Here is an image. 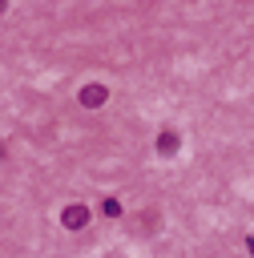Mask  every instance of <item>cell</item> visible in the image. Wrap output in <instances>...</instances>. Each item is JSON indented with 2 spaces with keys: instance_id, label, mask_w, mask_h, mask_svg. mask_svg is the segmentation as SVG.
<instances>
[{
  "instance_id": "cell-1",
  "label": "cell",
  "mask_w": 254,
  "mask_h": 258,
  "mask_svg": "<svg viewBox=\"0 0 254 258\" xmlns=\"http://www.w3.org/2000/svg\"><path fill=\"white\" fill-rule=\"evenodd\" d=\"M89 218H93V214H89V206H81V202H73V206L60 210V226H65V230H85Z\"/></svg>"
},
{
  "instance_id": "cell-2",
  "label": "cell",
  "mask_w": 254,
  "mask_h": 258,
  "mask_svg": "<svg viewBox=\"0 0 254 258\" xmlns=\"http://www.w3.org/2000/svg\"><path fill=\"white\" fill-rule=\"evenodd\" d=\"M105 97H109V89H105V85H97V81L81 89V105H85V109H101V105H105Z\"/></svg>"
},
{
  "instance_id": "cell-3",
  "label": "cell",
  "mask_w": 254,
  "mask_h": 258,
  "mask_svg": "<svg viewBox=\"0 0 254 258\" xmlns=\"http://www.w3.org/2000/svg\"><path fill=\"white\" fill-rule=\"evenodd\" d=\"M181 149V137H177V129H161V137H157V153L161 157H173Z\"/></svg>"
},
{
  "instance_id": "cell-4",
  "label": "cell",
  "mask_w": 254,
  "mask_h": 258,
  "mask_svg": "<svg viewBox=\"0 0 254 258\" xmlns=\"http://www.w3.org/2000/svg\"><path fill=\"white\" fill-rule=\"evenodd\" d=\"M101 214H105V218H117V214H121V202H117V198H105V202H101Z\"/></svg>"
},
{
  "instance_id": "cell-5",
  "label": "cell",
  "mask_w": 254,
  "mask_h": 258,
  "mask_svg": "<svg viewBox=\"0 0 254 258\" xmlns=\"http://www.w3.org/2000/svg\"><path fill=\"white\" fill-rule=\"evenodd\" d=\"M246 250H250V258H254V234H246Z\"/></svg>"
},
{
  "instance_id": "cell-6",
  "label": "cell",
  "mask_w": 254,
  "mask_h": 258,
  "mask_svg": "<svg viewBox=\"0 0 254 258\" xmlns=\"http://www.w3.org/2000/svg\"><path fill=\"white\" fill-rule=\"evenodd\" d=\"M0 157H4V149H0Z\"/></svg>"
}]
</instances>
